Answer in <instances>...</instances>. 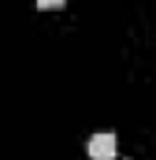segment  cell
I'll use <instances>...</instances> for the list:
<instances>
[{
	"instance_id": "obj_2",
	"label": "cell",
	"mask_w": 156,
	"mask_h": 160,
	"mask_svg": "<svg viewBox=\"0 0 156 160\" xmlns=\"http://www.w3.org/2000/svg\"><path fill=\"white\" fill-rule=\"evenodd\" d=\"M60 4H63V0H37V8H45V11H48V8H60Z\"/></svg>"
},
{
	"instance_id": "obj_1",
	"label": "cell",
	"mask_w": 156,
	"mask_h": 160,
	"mask_svg": "<svg viewBox=\"0 0 156 160\" xmlns=\"http://www.w3.org/2000/svg\"><path fill=\"white\" fill-rule=\"evenodd\" d=\"M89 157L93 160H115V134L112 130H100L89 138Z\"/></svg>"
}]
</instances>
